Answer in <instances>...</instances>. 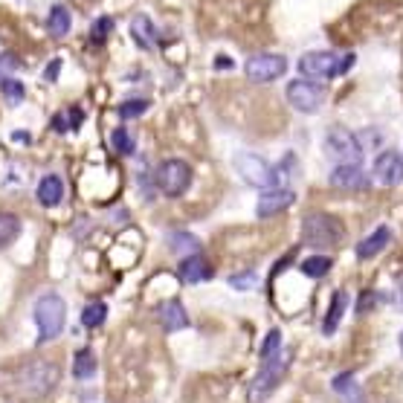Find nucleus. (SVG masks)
<instances>
[{
	"mask_svg": "<svg viewBox=\"0 0 403 403\" xmlns=\"http://www.w3.org/2000/svg\"><path fill=\"white\" fill-rule=\"evenodd\" d=\"M15 139H18V142H29V134H24V131H15Z\"/></svg>",
	"mask_w": 403,
	"mask_h": 403,
	"instance_id": "37",
	"label": "nucleus"
},
{
	"mask_svg": "<svg viewBox=\"0 0 403 403\" xmlns=\"http://www.w3.org/2000/svg\"><path fill=\"white\" fill-rule=\"evenodd\" d=\"M46 29H50L53 38H64L70 32V12L64 6H53L50 18H46Z\"/></svg>",
	"mask_w": 403,
	"mask_h": 403,
	"instance_id": "22",
	"label": "nucleus"
},
{
	"mask_svg": "<svg viewBox=\"0 0 403 403\" xmlns=\"http://www.w3.org/2000/svg\"><path fill=\"white\" fill-rule=\"evenodd\" d=\"M389 238H392L389 227H377L366 241H360V244H357V255H360V259H375V255H377L386 244H389Z\"/></svg>",
	"mask_w": 403,
	"mask_h": 403,
	"instance_id": "18",
	"label": "nucleus"
},
{
	"mask_svg": "<svg viewBox=\"0 0 403 403\" xmlns=\"http://www.w3.org/2000/svg\"><path fill=\"white\" fill-rule=\"evenodd\" d=\"M93 375H96V357H93V351L90 348L76 351V357H73V377L76 380H90Z\"/></svg>",
	"mask_w": 403,
	"mask_h": 403,
	"instance_id": "20",
	"label": "nucleus"
},
{
	"mask_svg": "<svg viewBox=\"0 0 403 403\" xmlns=\"http://www.w3.org/2000/svg\"><path fill=\"white\" fill-rule=\"evenodd\" d=\"M296 200V195L290 189H279V186H273L267 189L264 195L259 198V206H255V212H259V218H273V215H279L284 212V209Z\"/></svg>",
	"mask_w": 403,
	"mask_h": 403,
	"instance_id": "13",
	"label": "nucleus"
},
{
	"mask_svg": "<svg viewBox=\"0 0 403 403\" xmlns=\"http://www.w3.org/2000/svg\"><path fill=\"white\" fill-rule=\"evenodd\" d=\"M61 198H64V180L58 174H46V177H41V183H38V200L44 203V206H58L61 203Z\"/></svg>",
	"mask_w": 403,
	"mask_h": 403,
	"instance_id": "16",
	"label": "nucleus"
},
{
	"mask_svg": "<svg viewBox=\"0 0 403 403\" xmlns=\"http://www.w3.org/2000/svg\"><path fill=\"white\" fill-rule=\"evenodd\" d=\"M131 35H134V41L142 46V50H151V46L157 44V29H154V24L145 18V15H137V18L131 21Z\"/></svg>",
	"mask_w": 403,
	"mask_h": 403,
	"instance_id": "19",
	"label": "nucleus"
},
{
	"mask_svg": "<svg viewBox=\"0 0 403 403\" xmlns=\"http://www.w3.org/2000/svg\"><path fill=\"white\" fill-rule=\"evenodd\" d=\"M198 238L195 235H189V232H174L171 235V250L177 252H198Z\"/></svg>",
	"mask_w": 403,
	"mask_h": 403,
	"instance_id": "26",
	"label": "nucleus"
},
{
	"mask_svg": "<svg viewBox=\"0 0 403 403\" xmlns=\"http://www.w3.org/2000/svg\"><path fill=\"white\" fill-rule=\"evenodd\" d=\"M105 319H108V305L105 302H90L82 311V325L85 328H99Z\"/></svg>",
	"mask_w": 403,
	"mask_h": 403,
	"instance_id": "24",
	"label": "nucleus"
},
{
	"mask_svg": "<svg viewBox=\"0 0 403 403\" xmlns=\"http://www.w3.org/2000/svg\"><path fill=\"white\" fill-rule=\"evenodd\" d=\"M160 322H163V328L169 331V334H174V331H183L186 325H189V316H186V308L180 302H163L160 305Z\"/></svg>",
	"mask_w": 403,
	"mask_h": 403,
	"instance_id": "15",
	"label": "nucleus"
},
{
	"mask_svg": "<svg viewBox=\"0 0 403 403\" xmlns=\"http://www.w3.org/2000/svg\"><path fill=\"white\" fill-rule=\"evenodd\" d=\"M110 139H114V148H117L119 154H134V139H131V134H128L125 128H117Z\"/></svg>",
	"mask_w": 403,
	"mask_h": 403,
	"instance_id": "30",
	"label": "nucleus"
},
{
	"mask_svg": "<svg viewBox=\"0 0 403 403\" xmlns=\"http://www.w3.org/2000/svg\"><path fill=\"white\" fill-rule=\"evenodd\" d=\"M24 85L21 82H15V78H3V99L6 105H21L24 102Z\"/></svg>",
	"mask_w": 403,
	"mask_h": 403,
	"instance_id": "27",
	"label": "nucleus"
},
{
	"mask_svg": "<svg viewBox=\"0 0 403 403\" xmlns=\"http://www.w3.org/2000/svg\"><path fill=\"white\" fill-rule=\"evenodd\" d=\"M375 180L383 183V186H397L403 180V154L383 151L375 160Z\"/></svg>",
	"mask_w": 403,
	"mask_h": 403,
	"instance_id": "12",
	"label": "nucleus"
},
{
	"mask_svg": "<svg viewBox=\"0 0 403 403\" xmlns=\"http://www.w3.org/2000/svg\"><path fill=\"white\" fill-rule=\"evenodd\" d=\"M180 279H183L186 284L206 282V279H212V267H209V261L203 259V255L191 252L189 259H183V261H180Z\"/></svg>",
	"mask_w": 403,
	"mask_h": 403,
	"instance_id": "14",
	"label": "nucleus"
},
{
	"mask_svg": "<svg viewBox=\"0 0 403 403\" xmlns=\"http://www.w3.org/2000/svg\"><path fill=\"white\" fill-rule=\"evenodd\" d=\"M282 348V334L279 331H270L267 334V340H264V345H261V360H267V357H273Z\"/></svg>",
	"mask_w": 403,
	"mask_h": 403,
	"instance_id": "31",
	"label": "nucleus"
},
{
	"mask_svg": "<svg viewBox=\"0 0 403 403\" xmlns=\"http://www.w3.org/2000/svg\"><path fill=\"white\" fill-rule=\"evenodd\" d=\"M325 154L334 160V163H360L363 160V145L357 142L348 128H331L325 134Z\"/></svg>",
	"mask_w": 403,
	"mask_h": 403,
	"instance_id": "6",
	"label": "nucleus"
},
{
	"mask_svg": "<svg viewBox=\"0 0 403 403\" xmlns=\"http://www.w3.org/2000/svg\"><path fill=\"white\" fill-rule=\"evenodd\" d=\"M67 128H73V131H78V125H82V119H85V114H82V110H78V108H70L67 110Z\"/></svg>",
	"mask_w": 403,
	"mask_h": 403,
	"instance_id": "34",
	"label": "nucleus"
},
{
	"mask_svg": "<svg viewBox=\"0 0 403 403\" xmlns=\"http://www.w3.org/2000/svg\"><path fill=\"white\" fill-rule=\"evenodd\" d=\"M345 302H348V293H345V290L334 293L331 308H328V316H325V325H322V331H325V334H334V331H336V325H340V319H343V314H345Z\"/></svg>",
	"mask_w": 403,
	"mask_h": 403,
	"instance_id": "21",
	"label": "nucleus"
},
{
	"mask_svg": "<svg viewBox=\"0 0 403 403\" xmlns=\"http://www.w3.org/2000/svg\"><path fill=\"white\" fill-rule=\"evenodd\" d=\"M255 273H241V276H232L230 279V284L235 287V290H250V287H255Z\"/></svg>",
	"mask_w": 403,
	"mask_h": 403,
	"instance_id": "32",
	"label": "nucleus"
},
{
	"mask_svg": "<svg viewBox=\"0 0 403 403\" xmlns=\"http://www.w3.org/2000/svg\"><path fill=\"white\" fill-rule=\"evenodd\" d=\"M354 64V55H336V53H305L299 58V73L305 78H331V76H343Z\"/></svg>",
	"mask_w": 403,
	"mask_h": 403,
	"instance_id": "3",
	"label": "nucleus"
},
{
	"mask_svg": "<svg viewBox=\"0 0 403 403\" xmlns=\"http://www.w3.org/2000/svg\"><path fill=\"white\" fill-rule=\"evenodd\" d=\"M322 90L319 85H314L311 78H299V82H290L287 85V102L293 105L302 114H314V110L322 105Z\"/></svg>",
	"mask_w": 403,
	"mask_h": 403,
	"instance_id": "10",
	"label": "nucleus"
},
{
	"mask_svg": "<svg viewBox=\"0 0 403 403\" xmlns=\"http://www.w3.org/2000/svg\"><path fill=\"white\" fill-rule=\"evenodd\" d=\"M67 319V305L58 293H44L35 302V325H38V343H50L64 331Z\"/></svg>",
	"mask_w": 403,
	"mask_h": 403,
	"instance_id": "1",
	"label": "nucleus"
},
{
	"mask_svg": "<svg viewBox=\"0 0 403 403\" xmlns=\"http://www.w3.org/2000/svg\"><path fill=\"white\" fill-rule=\"evenodd\" d=\"M58 383V366L55 363H32L18 375V386L21 392L29 397H41L50 389H55Z\"/></svg>",
	"mask_w": 403,
	"mask_h": 403,
	"instance_id": "5",
	"label": "nucleus"
},
{
	"mask_svg": "<svg viewBox=\"0 0 403 403\" xmlns=\"http://www.w3.org/2000/svg\"><path fill=\"white\" fill-rule=\"evenodd\" d=\"M328 270H331V259H328V255H311L308 261H302V273H305V276H311V279L325 276Z\"/></svg>",
	"mask_w": 403,
	"mask_h": 403,
	"instance_id": "25",
	"label": "nucleus"
},
{
	"mask_svg": "<svg viewBox=\"0 0 403 403\" xmlns=\"http://www.w3.org/2000/svg\"><path fill=\"white\" fill-rule=\"evenodd\" d=\"M372 302H375V296H363V299H360V311H366V308H372Z\"/></svg>",
	"mask_w": 403,
	"mask_h": 403,
	"instance_id": "36",
	"label": "nucleus"
},
{
	"mask_svg": "<svg viewBox=\"0 0 403 403\" xmlns=\"http://www.w3.org/2000/svg\"><path fill=\"white\" fill-rule=\"evenodd\" d=\"M331 186L345 191H360L368 186V177L360 169V163H336V169L331 171Z\"/></svg>",
	"mask_w": 403,
	"mask_h": 403,
	"instance_id": "11",
	"label": "nucleus"
},
{
	"mask_svg": "<svg viewBox=\"0 0 403 403\" xmlns=\"http://www.w3.org/2000/svg\"><path fill=\"white\" fill-rule=\"evenodd\" d=\"M21 235V221L12 212H0V247H9Z\"/></svg>",
	"mask_w": 403,
	"mask_h": 403,
	"instance_id": "23",
	"label": "nucleus"
},
{
	"mask_svg": "<svg viewBox=\"0 0 403 403\" xmlns=\"http://www.w3.org/2000/svg\"><path fill=\"white\" fill-rule=\"evenodd\" d=\"M334 392L340 395V400H343V403H366L360 383L354 380V375H351V372H345V375H340V377H334Z\"/></svg>",
	"mask_w": 403,
	"mask_h": 403,
	"instance_id": "17",
	"label": "nucleus"
},
{
	"mask_svg": "<svg viewBox=\"0 0 403 403\" xmlns=\"http://www.w3.org/2000/svg\"><path fill=\"white\" fill-rule=\"evenodd\" d=\"M244 73H247L250 82H261V85H267V82H276V78H282V76L287 73V61H284V55L261 53V55L247 58Z\"/></svg>",
	"mask_w": 403,
	"mask_h": 403,
	"instance_id": "9",
	"label": "nucleus"
},
{
	"mask_svg": "<svg viewBox=\"0 0 403 403\" xmlns=\"http://www.w3.org/2000/svg\"><path fill=\"white\" fill-rule=\"evenodd\" d=\"M287 363H290V354L282 351V348L273 354V357L261 360V372L255 375V380H252V386H250V400H252V403L264 400L273 389H276L279 380H282V375H284V368H287Z\"/></svg>",
	"mask_w": 403,
	"mask_h": 403,
	"instance_id": "4",
	"label": "nucleus"
},
{
	"mask_svg": "<svg viewBox=\"0 0 403 403\" xmlns=\"http://www.w3.org/2000/svg\"><path fill=\"white\" fill-rule=\"evenodd\" d=\"M302 232H305V244L311 247H336L345 235V227L340 218H334L328 212H314L305 218Z\"/></svg>",
	"mask_w": 403,
	"mask_h": 403,
	"instance_id": "2",
	"label": "nucleus"
},
{
	"mask_svg": "<svg viewBox=\"0 0 403 403\" xmlns=\"http://www.w3.org/2000/svg\"><path fill=\"white\" fill-rule=\"evenodd\" d=\"M235 169L238 174L244 177L250 186H259V189H273L279 183V174L276 169H270L267 160H261L259 154H250V151H241L235 157Z\"/></svg>",
	"mask_w": 403,
	"mask_h": 403,
	"instance_id": "7",
	"label": "nucleus"
},
{
	"mask_svg": "<svg viewBox=\"0 0 403 403\" xmlns=\"http://www.w3.org/2000/svg\"><path fill=\"white\" fill-rule=\"evenodd\" d=\"M110 26H114L110 18H96L93 26H90V41L93 44H105V38L110 35Z\"/></svg>",
	"mask_w": 403,
	"mask_h": 403,
	"instance_id": "28",
	"label": "nucleus"
},
{
	"mask_svg": "<svg viewBox=\"0 0 403 403\" xmlns=\"http://www.w3.org/2000/svg\"><path fill=\"white\" fill-rule=\"evenodd\" d=\"M53 125H55V131H67V119H64V114H58Z\"/></svg>",
	"mask_w": 403,
	"mask_h": 403,
	"instance_id": "35",
	"label": "nucleus"
},
{
	"mask_svg": "<svg viewBox=\"0 0 403 403\" xmlns=\"http://www.w3.org/2000/svg\"><path fill=\"white\" fill-rule=\"evenodd\" d=\"M58 73H61V58H53L50 64H46L44 78H46V82H55V78H58Z\"/></svg>",
	"mask_w": 403,
	"mask_h": 403,
	"instance_id": "33",
	"label": "nucleus"
},
{
	"mask_svg": "<svg viewBox=\"0 0 403 403\" xmlns=\"http://www.w3.org/2000/svg\"><path fill=\"white\" fill-rule=\"evenodd\" d=\"M400 305H403V284H400Z\"/></svg>",
	"mask_w": 403,
	"mask_h": 403,
	"instance_id": "38",
	"label": "nucleus"
},
{
	"mask_svg": "<svg viewBox=\"0 0 403 403\" xmlns=\"http://www.w3.org/2000/svg\"><path fill=\"white\" fill-rule=\"evenodd\" d=\"M145 110H148V102L131 99V102H122V105H119V117H122V119H134V117L145 114Z\"/></svg>",
	"mask_w": 403,
	"mask_h": 403,
	"instance_id": "29",
	"label": "nucleus"
},
{
	"mask_svg": "<svg viewBox=\"0 0 403 403\" xmlns=\"http://www.w3.org/2000/svg\"><path fill=\"white\" fill-rule=\"evenodd\" d=\"M189 183H191V169L183 160H166V163L157 169V186L169 198H180L189 189Z\"/></svg>",
	"mask_w": 403,
	"mask_h": 403,
	"instance_id": "8",
	"label": "nucleus"
},
{
	"mask_svg": "<svg viewBox=\"0 0 403 403\" xmlns=\"http://www.w3.org/2000/svg\"><path fill=\"white\" fill-rule=\"evenodd\" d=\"M400 351H403V331H400Z\"/></svg>",
	"mask_w": 403,
	"mask_h": 403,
	"instance_id": "39",
	"label": "nucleus"
}]
</instances>
